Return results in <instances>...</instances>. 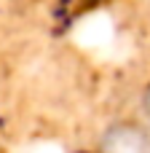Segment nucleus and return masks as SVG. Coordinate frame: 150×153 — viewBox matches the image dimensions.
Segmentation results:
<instances>
[{"label": "nucleus", "mask_w": 150, "mask_h": 153, "mask_svg": "<svg viewBox=\"0 0 150 153\" xmlns=\"http://www.w3.org/2000/svg\"><path fill=\"white\" fill-rule=\"evenodd\" d=\"M97 153H150V126L137 118H118L102 129Z\"/></svg>", "instance_id": "1"}, {"label": "nucleus", "mask_w": 150, "mask_h": 153, "mask_svg": "<svg viewBox=\"0 0 150 153\" xmlns=\"http://www.w3.org/2000/svg\"><path fill=\"white\" fill-rule=\"evenodd\" d=\"M142 121L150 126V86L142 91Z\"/></svg>", "instance_id": "2"}]
</instances>
